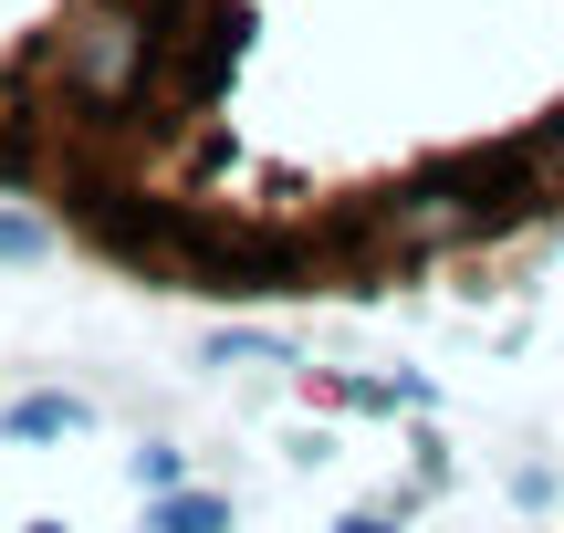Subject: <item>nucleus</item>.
Instances as JSON below:
<instances>
[{"mask_svg":"<svg viewBox=\"0 0 564 533\" xmlns=\"http://www.w3.org/2000/svg\"><path fill=\"white\" fill-rule=\"evenodd\" d=\"M147 533H230V502L220 492H158Z\"/></svg>","mask_w":564,"mask_h":533,"instance_id":"1","label":"nucleus"},{"mask_svg":"<svg viewBox=\"0 0 564 533\" xmlns=\"http://www.w3.org/2000/svg\"><path fill=\"white\" fill-rule=\"evenodd\" d=\"M84 429V398H21L11 409V439H74Z\"/></svg>","mask_w":564,"mask_h":533,"instance_id":"2","label":"nucleus"},{"mask_svg":"<svg viewBox=\"0 0 564 533\" xmlns=\"http://www.w3.org/2000/svg\"><path fill=\"white\" fill-rule=\"evenodd\" d=\"M42 251H53V230L21 220V209H0V262H42Z\"/></svg>","mask_w":564,"mask_h":533,"instance_id":"3","label":"nucleus"},{"mask_svg":"<svg viewBox=\"0 0 564 533\" xmlns=\"http://www.w3.org/2000/svg\"><path fill=\"white\" fill-rule=\"evenodd\" d=\"M137 481L147 492H178V450H137Z\"/></svg>","mask_w":564,"mask_h":533,"instance_id":"4","label":"nucleus"},{"mask_svg":"<svg viewBox=\"0 0 564 533\" xmlns=\"http://www.w3.org/2000/svg\"><path fill=\"white\" fill-rule=\"evenodd\" d=\"M335 533H398V523H387V513H345Z\"/></svg>","mask_w":564,"mask_h":533,"instance_id":"5","label":"nucleus"},{"mask_svg":"<svg viewBox=\"0 0 564 533\" xmlns=\"http://www.w3.org/2000/svg\"><path fill=\"white\" fill-rule=\"evenodd\" d=\"M32 533H63V523H32Z\"/></svg>","mask_w":564,"mask_h":533,"instance_id":"6","label":"nucleus"}]
</instances>
